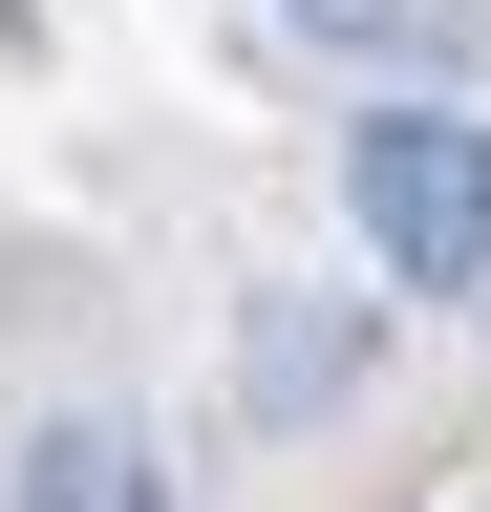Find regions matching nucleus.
<instances>
[{
    "label": "nucleus",
    "mask_w": 491,
    "mask_h": 512,
    "mask_svg": "<svg viewBox=\"0 0 491 512\" xmlns=\"http://www.w3.org/2000/svg\"><path fill=\"white\" fill-rule=\"evenodd\" d=\"M342 214H363V256L406 299H470L491 278V128L470 107H363L342 128Z\"/></svg>",
    "instance_id": "nucleus-1"
},
{
    "label": "nucleus",
    "mask_w": 491,
    "mask_h": 512,
    "mask_svg": "<svg viewBox=\"0 0 491 512\" xmlns=\"http://www.w3.org/2000/svg\"><path fill=\"white\" fill-rule=\"evenodd\" d=\"M257 22H299V43H342V64H406L427 107L491 64V0H257Z\"/></svg>",
    "instance_id": "nucleus-2"
},
{
    "label": "nucleus",
    "mask_w": 491,
    "mask_h": 512,
    "mask_svg": "<svg viewBox=\"0 0 491 512\" xmlns=\"http://www.w3.org/2000/svg\"><path fill=\"white\" fill-rule=\"evenodd\" d=\"M0 512H171V470H150V427L65 406V427H22V470H0Z\"/></svg>",
    "instance_id": "nucleus-3"
},
{
    "label": "nucleus",
    "mask_w": 491,
    "mask_h": 512,
    "mask_svg": "<svg viewBox=\"0 0 491 512\" xmlns=\"http://www.w3.org/2000/svg\"><path fill=\"white\" fill-rule=\"evenodd\" d=\"M342 384V320H257V406H321Z\"/></svg>",
    "instance_id": "nucleus-4"
}]
</instances>
